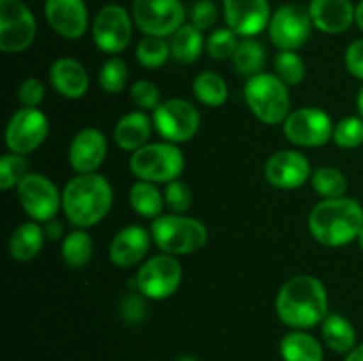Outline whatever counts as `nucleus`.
<instances>
[{"instance_id":"nucleus-25","label":"nucleus","mask_w":363,"mask_h":361,"mask_svg":"<svg viewBox=\"0 0 363 361\" xmlns=\"http://www.w3.org/2000/svg\"><path fill=\"white\" fill-rule=\"evenodd\" d=\"M321 333L325 343L333 353L347 354L357 347V329L344 315H328L321 322Z\"/></svg>"},{"instance_id":"nucleus-47","label":"nucleus","mask_w":363,"mask_h":361,"mask_svg":"<svg viewBox=\"0 0 363 361\" xmlns=\"http://www.w3.org/2000/svg\"><path fill=\"white\" fill-rule=\"evenodd\" d=\"M354 21H357L358 28L363 32V0L357 6V11H354Z\"/></svg>"},{"instance_id":"nucleus-1","label":"nucleus","mask_w":363,"mask_h":361,"mask_svg":"<svg viewBox=\"0 0 363 361\" xmlns=\"http://www.w3.org/2000/svg\"><path fill=\"white\" fill-rule=\"evenodd\" d=\"M275 308L280 321L289 328H314L328 317L325 283L312 275L293 276L280 287Z\"/></svg>"},{"instance_id":"nucleus-27","label":"nucleus","mask_w":363,"mask_h":361,"mask_svg":"<svg viewBox=\"0 0 363 361\" xmlns=\"http://www.w3.org/2000/svg\"><path fill=\"white\" fill-rule=\"evenodd\" d=\"M284 361H323L325 353L318 340L301 329L287 333L280 342Z\"/></svg>"},{"instance_id":"nucleus-46","label":"nucleus","mask_w":363,"mask_h":361,"mask_svg":"<svg viewBox=\"0 0 363 361\" xmlns=\"http://www.w3.org/2000/svg\"><path fill=\"white\" fill-rule=\"evenodd\" d=\"M344 361H363V343L354 347L351 353H347L346 360H344Z\"/></svg>"},{"instance_id":"nucleus-29","label":"nucleus","mask_w":363,"mask_h":361,"mask_svg":"<svg viewBox=\"0 0 363 361\" xmlns=\"http://www.w3.org/2000/svg\"><path fill=\"white\" fill-rule=\"evenodd\" d=\"M266 66V52L259 41L254 38L240 39L236 52L233 55V67L240 76L252 78L262 73Z\"/></svg>"},{"instance_id":"nucleus-38","label":"nucleus","mask_w":363,"mask_h":361,"mask_svg":"<svg viewBox=\"0 0 363 361\" xmlns=\"http://www.w3.org/2000/svg\"><path fill=\"white\" fill-rule=\"evenodd\" d=\"M240 35L234 30L227 28H216L215 32L209 34L206 39V52L211 59L215 60H227L233 59L234 52H236L238 45H240Z\"/></svg>"},{"instance_id":"nucleus-22","label":"nucleus","mask_w":363,"mask_h":361,"mask_svg":"<svg viewBox=\"0 0 363 361\" xmlns=\"http://www.w3.org/2000/svg\"><path fill=\"white\" fill-rule=\"evenodd\" d=\"M50 84L66 99H82L89 91V74L77 59L62 57L50 67Z\"/></svg>"},{"instance_id":"nucleus-11","label":"nucleus","mask_w":363,"mask_h":361,"mask_svg":"<svg viewBox=\"0 0 363 361\" xmlns=\"http://www.w3.org/2000/svg\"><path fill=\"white\" fill-rule=\"evenodd\" d=\"M18 200L32 222L46 223L62 209V193L41 173H27L16 188Z\"/></svg>"},{"instance_id":"nucleus-45","label":"nucleus","mask_w":363,"mask_h":361,"mask_svg":"<svg viewBox=\"0 0 363 361\" xmlns=\"http://www.w3.org/2000/svg\"><path fill=\"white\" fill-rule=\"evenodd\" d=\"M43 229H45V236L46 239L50 241H60L64 236V227H62V222H59L57 218L50 219V222H46L45 225H43Z\"/></svg>"},{"instance_id":"nucleus-28","label":"nucleus","mask_w":363,"mask_h":361,"mask_svg":"<svg viewBox=\"0 0 363 361\" xmlns=\"http://www.w3.org/2000/svg\"><path fill=\"white\" fill-rule=\"evenodd\" d=\"M130 205L142 218L156 219L158 216H162L165 200H163V193L155 183L137 180L130 190Z\"/></svg>"},{"instance_id":"nucleus-48","label":"nucleus","mask_w":363,"mask_h":361,"mask_svg":"<svg viewBox=\"0 0 363 361\" xmlns=\"http://www.w3.org/2000/svg\"><path fill=\"white\" fill-rule=\"evenodd\" d=\"M357 108H358V115L363 119V85L360 91H358V96H357Z\"/></svg>"},{"instance_id":"nucleus-41","label":"nucleus","mask_w":363,"mask_h":361,"mask_svg":"<svg viewBox=\"0 0 363 361\" xmlns=\"http://www.w3.org/2000/svg\"><path fill=\"white\" fill-rule=\"evenodd\" d=\"M119 311L124 322H128V324H140V322L147 319L149 314L147 297L138 292V290L137 292L126 294L123 301H121Z\"/></svg>"},{"instance_id":"nucleus-31","label":"nucleus","mask_w":363,"mask_h":361,"mask_svg":"<svg viewBox=\"0 0 363 361\" xmlns=\"http://www.w3.org/2000/svg\"><path fill=\"white\" fill-rule=\"evenodd\" d=\"M194 96L206 106H222L229 98L227 81L215 71H202L191 84Z\"/></svg>"},{"instance_id":"nucleus-43","label":"nucleus","mask_w":363,"mask_h":361,"mask_svg":"<svg viewBox=\"0 0 363 361\" xmlns=\"http://www.w3.org/2000/svg\"><path fill=\"white\" fill-rule=\"evenodd\" d=\"M218 20V7L211 0H199L191 9V25L199 30H208Z\"/></svg>"},{"instance_id":"nucleus-33","label":"nucleus","mask_w":363,"mask_h":361,"mask_svg":"<svg viewBox=\"0 0 363 361\" xmlns=\"http://www.w3.org/2000/svg\"><path fill=\"white\" fill-rule=\"evenodd\" d=\"M137 55L138 64L145 69H158L163 64L169 60L170 45L165 41V38H155V35H145L140 42L137 45Z\"/></svg>"},{"instance_id":"nucleus-8","label":"nucleus","mask_w":363,"mask_h":361,"mask_svg":"<svg viewBox=\"0 0 363 361\" xmlns=\"http://www.w3.org/2000/svg\"><path fill=\"white\" fill-rule=\"evenodd\" d=\"M152 124L160 137L170 144H184L197 134L201 127V113L190 101L170 98L152 112Z\"/></svg>"},{"instance_id":"nucleus-30","label":"nucleus","mask_w":363,"mask_h":361,"mask_svg":"<svg viewBox=\"0 0 363 361\" xmlns=\"http://www.w3.org/2000/svg\"><path fill=\"white\" fill-rule=\"evenodd\" d=\"M62 260L67 268L82 269L91 262L92 253H94V244H92L91 236L85 229H77L67 234L62 239Z\"/></svg>"},{"instance_id":"nucleus-37","label":"nucleus","mask_w":363,"mask_h":361,"mask_svg":"<svg viewBox=\"0 0 363 361\" xmlns=\"http://www.w3.org/2000/svg\"><path fill=\"white\" fill-rule=\"evenodd\" d=\"M333 144L340 149H357L363 144V119L350 115L340 119L333 127Z\"/></svg>"},{"instance_id":"nucleus-39","label":"nucleus","mask_w":363,"mask_h":361,"mask_svg":"<svg viewBox=\"0 0 363 361\" xmlns=\"http://www.w3.org/2000/svg\"><path fill=\"white\" fill-rule=\"evenodd\" d=\"M163 200H165V207L174 214H186L190 211L191 204H194V193L191 188L183 180H172L165 186L163 191Z\"/></svg>"},{"instance_id":"nucleus-14","label":"nucleus","mask_w":363,"mask_h":361,"mask_svg":"<svg viewBox=\"0 0 363 361\" xmlns=\"http://www.w3.org/2000/svg\"><path fill=\"white\" fill-rule=\"evenodd\" d=\"M312 18L308 9L298 4H287L272 14L268 30L269 39L279 50L296 52L311 38Z\"/></svg>"},{"instance_id":"nucleus-2","label":"nucleus","mask_w":363,"mask_h":361,"mask_svg":"<svg viewBox=\"0 0 363 361\" xmlns=\"http://www.w3.org/2000/svg\"><path fill=\"white\" fill-rule=\"evenodd\" d=\"M113 190L101 173H78L64 186L62 211L77 229H91L112 209Z\"/></svg>"},{"instance_id":"nucleus-7","label":"nucleus","mask_w":363,"mask_h":361,"mask_svg":"<svg viewBox=\"0 0 363 361\" xmlns=\"http://www.w3.org/2000/svg\"><path fill=\"white\" fill-rule=\"evenodd\" d=\"M183 282V265L177 257L158 253L138 268L131 285L147 299L163 301L174 296Z\"/></svg>"},{"instance_id":"nucleus-34","label":"nucleus","mask_w":363,"mask_h":361,"mask_svg":"<svg viewBox=\"0 0 363 361\" xmlns=\"http://www.w3.org/2000/svg\"><path fill=\"white\" fill-rule=\"evenodd\" d=\"M275 73L286 85H300L305 80V62L296 52L280 50L275 57Z\"/></svg>"},{"instance_id":"nucleus-50","label":"nucleus","mask_w":363,"mask_h":361,"mask_svg":"<svg viewBox=\"0 0 363 361\" xmlns=\"http://www.w3.org/2000/svg\"><path fill=\"white\" fill-rule=\"evenodd\" d=\"M177 361H197V360H194V357H190V356H184V357H179Z\"/></svg>"},{"instance_id":"nucleus-15","label":"nucleus","mask_w":363,"mask_h":361,"mask_svg":"<svg viewBox=\"0 0 363 361\" xmlns=\"http://www.w3.org/2000/svg\"><path fill=\"white\" fill-rule=\"evenodd\" d=\"M133 21L124 7L105 6L94 18L92 23V39L101 52L116 55L124 52L131 41Z\"/></svg>"},{"instance_id":"nucleus-24","label":"nucleus","mask_w":363,"mask_h":361,"mask_svg":"<svg viewBox=\"0 0 363 361\" xmlns=\"http://www.w3.org/2000/svg\"><path fill=\"white\" fill-rule=\"evenodd\" d=\"M45 241V229L38 222H25L11 234L9 255L18 262H28L38 257Z\"/></svg>"},{"instance_id":"nucleus-10","label":"nucleus","mask_w":363,"mask_h":361,"mask_svg":"<svg viewBox=\"0 0 363 361\" xmlns=\"http://www.w3.org/2000/svg\"><path fill=\"white\" fill-rule=\"evenodd\" d=\"M332 117L318 106H301L284 120V134L298 147H323L333 138Z\"/></svg>"},{"instance_id":"nucleus-20","label":"nucleus","mask_w":363,"mask_h":361,"mask_svg":"<svg viewBox=\"0 0 363 361\" xmlns=\"http://www.w3.org/2000/svg\"><path fill=\"white\" fill-rule=\"evenodd\" d=\"M108 151L106 137L96 127H85L74 134L69 145V165L77 173H96Z\"/></svg>"},{"instance_id":"nucleus-17","label":"nucleus","mask_w":363,"mask_h":361,"mask_svg":"<svg viewBox=\"0 0 363 361\" xmlns=\"http://www.w3.org/2000/svg\"><path fill=\"white\" fill-rule=\"evenodd\" d=\"M227 27L241 38H255L272 20L268 0H223Z\"/></svg>"},{"instance_id":"nucleus-19","label":"nucleus","mask_w":363,"mask_h":361,"mask_svg":"<svg viewBox=\"0 0 363 361\" xmlns=\"http://www.w3.org/2000/svg\"><path fill=\"white\" fill-rule=\"evenodd\" d=\"M151 230L140 225H128L113 236L108 246V258L117 268H133L140 264L151 248Z\"/></svg>"},{"instance_id":"nucleus-16","label":"nucleus","mask_w":363,"mask_h":361,"mask_svg":"<svg viewBox=\"0 0 363 361\" xmlns=\"http://www.w3.org/2000/svg\"><path fill=\"white\" fill-rule=\"evenodd\" d=\"M264 177L272 186L279 190H296L311 180V161L307 156L293 149L277 151L266 161Z\"/></svg>"},{"instance_id":"nucleus-21","label":"nucleus","mask_w":363,"mask_h":361,"mask_svg":"<svg viewBox=\"0 0 363 361\" xmlns=\"http://www.w3.org/2000/svg\"><path fill=\"white\" fill-rule=\"evenodd\" d=\"M354 11L357 7L351 0H312L308 6L314 27L330 35L350 30L354 23Z\"/></svg>"},{"instance_id":"nucleus-44","label":"nucleus","mask_w":363,"mask_h":361,"mask_svg":"<svg viewBox=\"0 0 363 361\" xmlns=\"http://www.w3.org/2000/svg\"><path fill=\"white\" fill-rule=\"evenodd\" d=\"M344 62H346V67L351 76L363 81V39H357V41H353L347 46Z\"/></svg>"},{"instance_id":"nucleus-42","label":"nucleus","mask_w":363,"mask_h":361,"mask_svg":"<svg viewBox=\"0 0 363 361\" xmlns=\"http://www.w3.org/2000/svg\"><path fill=\"white\" fill-rule=\"evenodd\" d=\"M18 101L27 108H39L43 101H45V85L39 78H27L21 81L20 88H18Z\"/></svg>"},{"instance_id":"nucleus-12","label":"nucleus","mask_w":363,"mask_h":361,"mask_svg":"<svg viewBox=\"0 0 363 361\" xmlns=\"http://www.w3.org/2000/svg\"><path fill=\"white\" fill-rule=\"evenodd\" d=\"M133 21L145 35L169 38L184 25L181 0H135Z\"/></svg>"},{"instance_id":"nucleus-49","label":"nucleus","mask_w":363,"mask_h":361,"mask_svg":"<svg viewBox=\"0 0 363 361\" xmlns=\"http://www.w3.org/2000/svg\"><path fill=\"white\" fill-rule=\"evenodd\" d=\"M358 244H360V248H362V251H363V229H362V232H360V236H358Z\"/></svg>"},{"instance_id":"nucleus-40","label":"nucleus","mask_w":363,"mask_h":361,"mask_svg":"<svg viewBox=\"0 0 363 361\" xmlns=\"http://www.w3.org/2000/svg\"><path fill=\"white\" fill-rule=\"evenodd\" d=\"M131 101L135 103L138 110L145 112V110H152L155 112L160 105H162V94L156 84L149 80H138L131 85L130 88Z\"/></svg>"},{"instance_id":"nucleus-13","label":"nucleus","mask_w":363,"mask_h":361,"mask_svg":"<svg viewBox=\"0 0 363 361\" xmlns=\"http://www.w3.org/2000/svg\"><path fill=\"white\" fill-rule=\"evenodd\" d=\"M48 117L41 110L21 106L11 115L4 138L9 152L27 156L41 147L48 137Z\"/></svg>"},{"instance_id":"nucleus-23","label":"nucleus","mask_w":363,"mask_h":361,"mask_svg":"<svg viewBox=\"0 0 363 361\" xmlns=\"http://www.w3.org/2000/svg\"><path fill=\"white\" fill-rule=\"evenodd\" d=\"M152 119L142 110L130 112L119 119L113 130V140L123 151L135 152L147 144L152 133Z\"/></svg>"},{"instance_id":"nucleus-36","label":"nucleus","mask_w":363,"mask_h":361,"mask_svg":"<svg viewBox=\"0 0 363 361\" xmlns=\"http://www.w3.org/2000/svg\"><path fill=\"white\" fill-rule=\"evenodd\" d=\"M128 66L121 57H112L99 69V85L108 94H119L128 85Z\"/></svg>"},{"instance_id":"nucleus-26","label":"nucleus","mask_w":363,"mask_h":361,"mask_svg":"<svg viewBox=\"0 0 363 361\" xmlns=\"http://www.w3.org/2000/svg\"><path fill=\"white\" fill-rule=\"evenodd\" d=\"M206 48V39L202 30L195 25H186L177 28L170 39V53L181 64H194L201 59Z\"/></svg>"},{"instance_id":"nucleus-5","label":"nucleus","mask_w":363,"mask_h":361,"mask_svg":"<svg viewBox=\"0 0 363 361\" xmlns=\"http://www.w3.org/2000/svg\"><path fill=\"white\" fill-rule=\"evenodd\" d=\"M243 94L247 106L261 122L277 126L289 117V85L284 84L277 74L259 73L248 78Z\"/></svg>"},{"instance_id":"nucleus-18","label":"nucleus","mask_w":363,"mask_h":361,"mask_svg":"<svg viewBox=\"0 0 363 361\" xmlns=\"http://www.w3.org/2000/svg\"><path fill=\"white\" fill-rule=\"evenodd\" d=\"M45 16L64 39H80L87 32L89 13L84 0H46Z\"/></svg>"},{"instance_id":"nucleus-4","label":"nucleus","mask_w":363,"mask_h":361,"mask_svg":"<svg viewBox=\"0 0 363 361\" xmlns=\"http://www.w3.org/2000/svg\"><path fill=\"white\" fill-rule=\"evenodd\" d=\"M152 243L163 253L181 257L202 250L209 239L204 223L188 214H162L151 223Z\"/></svg>"},{"instance_id":"nucleus-9","label":"nucleus","mask_w":363,"mask_h":361,"mask_svg":"<svg viewBox=\"0 0 363 361\" xmlns=\"http://www.w3.org/2000/svg\"><path fill=\"white\" fill-rule=\"evenodd\" d=\"M38 23L30 7L21 0H0V50L21 53L34 42Z\"/></svg>"},{"instance_id":"nucleus-35","label":"nucleus","mask_w":363,"mask_h":361,"mask_svg":"<svg viewBox=\"0 0 363 361\" xmlns=\"http://www.w3.org/2000/svg\"><path fill=\"white\" fill-rule=\"evenodd\" d=\"M28 172V161L23 154L7 152L0 158V190L7 191L18 188Z\"/></svg>"},{"instance_id":"nucleus-6","label":"nucleus","mask_w":363,"mask_h":361,"mask_svg":"<svg viewBox=\"0 0 363 361\" xmlns=\"http://www.w3.org/2000/svg\"><path fill=\"white\" fill-rule=\"evenodd\" d=\"M130 168L138 180L169 184L179 179L183 173L184 154L176 144L152 142L131 152Z\"/></svg>"},{"instance_id":"nucleus-3","label":"nucleus","mask_w":363,"mask_h":361,"mask_svg":"<svg viewBox=\"0 0 363 361\" xmlns=\"http://www.w3.org/2000/svg\"><path fill=\"white\" fill-rule=\"evenodd\" d=\"M363 229V207L347 197L325 198L308 214V230L318 243L330 248L346 246Z\"/></svg>"},{"instance_id":"nucleus-32","label":"nucleus","mask_w":363,"mask_h":361,"mask_svg":"<svg viewBox=\"0 0 363 361\" xmlns=\"http://www.w3.org/2000/svg\"><path fill=\"white\" fill-rule=\"evenodd\" d=\"M312 188L315 193L325 200V198H340L347 191V179L340 170L333 166H319L312 172L311 177Z\"/></svg>"}]
</instances>
